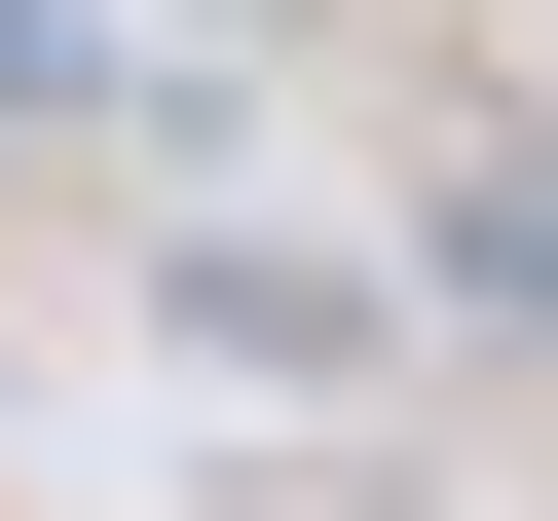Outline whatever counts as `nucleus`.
<instances>
[{
  "mask_svg": "<svg viewBox=\"0 0 558 521\" xmlns=\"http://www.w3.org/2000/svg\"><path fill=\"white\" fill-rule=\"evenodd\" d=\"M149 299H186V373H373V260H299V223H186Z\"/></svg>",
  "mask_w": 558,
  "mask_h": 521,
  "instance_id": "f257e3e1",
  "label": "nucleus"
}]
</instances>
